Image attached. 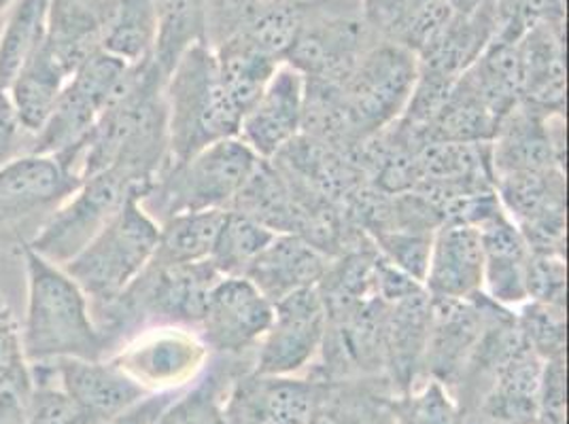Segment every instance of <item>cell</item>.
<instances>
[{
  "label": "cell",
  "instance_id": "obj_17",
  "mask_svg": "<svg viewBox=\"0 0 569 424\" xmlns=\"http://www.w3.org/2000/svg\"><path fill=\"white\" fill-rule=\"evenodd\" d=\"M489 144L493 181L498 174L508 172L566 170V113H545L527 102H519L499 119Z\"/></svg>",
  "mask_w": 569,
  "mask_h": 424
},
{
  "label": "cell",
  "instance_id": "obj_30",
  "mask_svg": "<svg viewBox=\"0 0 569 424\" xmlns=\"http://www.w3.org/2000/svg\"><path fill=\"white\" fill-rule=\"evenodd\" d=\"M100 20V51L126 64H141L153 55V0H96Z\"/></svg>",
  "mask_w": 569,
  "mask_h": 424
},
{
  "label": "cell",
  "instance_id": "obj_39",
  "mask_svg": "<svg viewBox=\"0 0 569 424\" xmlns=\"http://www.w3.org/2000/svg\"><path fill=\"white\" fill-rule=\"evenodd\" d=\"M522 340L542 361L566 356L568 351V307L527 300L515 310Z\"/></svg>",
  "mask_w": 569,
  "mask_h": 424
},
{
  "label": "cell",
  "instance_id": "obj_37",
  "mask_svg": "<svg viewBox=\"0 0 569 424\" xmlns=\"http://www.w3.org/2000/svg\"><path fill=\"white\" fill-rule=\"evenodd\" d=\"M226 211L181 212L160 223L151 263H198L211 258Z\"/></svg>",
  "mask_w": 569,
  "mask_h": 424
},
{
  "label": "cell",
  "instance_id": "obj_9",
  "mask_svg": "<svg viewBox=\"0 0 569 424\" xmlns=\"http://www.w3.org/2000/svg\"><path fill=\"white\" fill-rule=\"evenodd\" d=\"M130 67L104 51L88 58L67 81L46 125L32 137L30 153L53 155L69 168L102 111L119 94Z\"/></svg>",
  "mask_w": 569,
  "mask_h": 424
},
{
  "label": "cell",
  "instance_id": "obj_36",
  "mask_svg": "<svg viewBox=\"0 0 569 424\" xmlns=\"http://www.w3.org/2000/svg\"><path fill=\"white\" fill-rule=\"evenodd\" d=\"M34 386L20 397H0V424H96L56 384L46 363L32 365Z\"/></svg>",
  "mask_w": 569,
  "mask_h": 424
},
{
  "label": "cell",
  "instance_id": "obj_5",
  "mask_svg": "<svg viewBox=\"0 0 569 424\" xmlns=\"http://www.w3.org/2000/svg\"><path fill=\"white\" fill-rule=\"evenodd\" d=\"M258 162L238 137L214 142L188 160L168 162L139 202L158 223L181 212L228 211Z\"/></svg>",
  "mask_w": 569,
  "mask_h": 424
},
{
  "label": "cell",
  "instance_id": "obj_16",
  "mask_svg": "<svg viewBox=\"0 0 569 424\" xmlns=\"http://www.w3.org/2000/svg\"><path fill=\"white\" fill-rule=\"evenodd\" d=\"M496 306L498 304L485 293H478L470 300L431 297V321L421 376L438 380L447 388H455Z\"/></svg>",
  "mask_w": 569,
  "mask_h": 424
},
{
  "label": "cell",
  "instance_id": "obj_33",
  "mask_svg": "<svg viewBox=\"0 0 569 424\" xmlns=\"http://www.w3.org/2000/svg\"><path fill=\"white\" fill-rule=\"evenodd\" d=\"M499 118L459 74L436 118L423 132L426 142H491Z\"/></svg>",
  "mask_w": 569,
  "mask_h": 424
},
{
  "label": "cell",
  "instance_id": "obj_38",
  "mask_svg": "<svg viewBox=\"0 0 569 424\" xmlns=\"http://www.w3.org/2000/svg\"><path fill=\"white\" fill-rule=\"evenodd\" d=\"M274 236V232L258 221L237 211H226L209 261L221 276H244L247 267Z\"/></svg>",
  "mask_w": 569,
  "mask_h": 424
},
{
  "label": "cell",
  "instance_id": "obj_26",
  "mask_svg": "<svg viewBox=\"0 0 569 424\" xmlns=\"http://www.w3.org/2000/svg\"><path fill=\"white\" fill-rule=\"evenodd\" d=\"M274 234H300L307 204L298 188L284 176L272 160H260L244 185L238 191L232 206Z\"/></svg>",
  "mask_w": 569,
  "mask_h": 424
},
{
  "label": "cell",
  "instance_id": "obj_19",
  "mask_svg": "<svg viewBox=\"0 0 569 424\" xmlns=\"http://www.w3.org/2000/svg\"><path fill=\"white\" fill-rule=\"evenodd\" d=\"M305 88V74L283 62L240 119L238 139L260 160H272L302 132Z\"/></svg>",
  "mask_w": 569,
  "mask_h": 424
},
{
  "label": "cell",
  "instance_id": "obj_23",
  "mask_svg": "<svg viewBox=\"0 0 569 424\" xmlns=\"http://www.w3.org/2000/svg\"><path fill=\"white\" fill-rule=\"evenodd\" d=\"M521 58V102L545 113H566V26H531L517 41Z\"/></svg>",
  "mask_w": 569,
  "mask_h": 424
},
{
  "label": "cell",
  "instance_id": "obj_3",
  "mask_svg": "<svg viewBox=\"0 0 569 424\" xmlns=\"http://www.w3.org/2000/svg\"><path fill=\"white\" fill-rule=\"evenodd\" d=\"M20 255L28 286L22 337L30 365L58 359H109L90 302L79 284L62 265L41 258L30 246H24Z\"/></svg>",
  "mask_w": 569,
  "mask_h": 424
},
{
  "label": "cell",
  "instance_id": "obj_22",
  "mask_svg": "<svg viewBox=\"0 0 569 424\" xmlns=\"http://www.w3.org/2000/svg\"><path fill=\"white\" fill-rule=\"evenodd\" d=\"M485 253L480 232L472 225L445 223L431 242L426 286L431 297L470 300L482 293Z\"/></svg>",
  "mask_w": 569,
  "mask_h": 424
},
{
  "label": "cell",
  "instance_id": "obj_1",
  "mask_svg": "<svg viewBox=\"0 0 569 424\" xmlns=\"http://www.w3.org/2000/svg\"><path fill=\"white\" fill-rule=\"evenodd\" d=\"M164 81L151 58L130 67L119 94L69 162L79 179L119 170L137 183L141 198L147 193L170 158Z\"/></svg>",
  "mask_w": 569,
  "mask_h": 424
},
{
  "label": "cell",
  "instance_id": "obj_47",
  "mask_svg": "<svg viewBox=\"0 0 569 424\" xmlns=\"http://www.w3.org/2000/svg\"><path fill=\"white\" fill-rule=\"evenodd\" d=\"M183 388H179V391H167V393H151V395H147L144 400L139 401L134 407H130L128 412H123V414H119L116 418H111V421H107V423L102 424H151L153 423V418L167 407L170 401L174 400L179 393H181Z\"/></svg>",
  "mask_w": 569,
  "mask_h": 424
},
{
  "label": "cell",
  "instance_id": "obj_29",
  "mask_svg": "<svg viewBox=\"0 0 569 424\" xmlns=\"http://www.w3.org/2000/svg\"><path fill=\"white\" fill-rule=\"evenodd\" d=\"M385 388L391 386L382 376L326 380L309 424H396Z\"/></svg>",
  "mask_w": 569,
  "mask_h": 424
},
{
  "label": "cell",
  "instance_id": "obj_4",
  "mask_svg": "<svg viewBox=\"0 0 569 424\" xmlns=\"http://www.w3.org/2000/svg\"><path fill=\"white\" fill-rule=\"evenodd\" d=\"M168 119V162H181L209 144L234 139L242 113L226 92L213 49H188L164 81Z\"/></svg>",
  "mask_w": 569,
  "mask_h": 424
},
{
  "label": "cell",
  "instance_id": "obj_10",
  "mask_svg": "<svg viewBox=\"0 0 569 424\" xmlns=\"http://www.w3.org/2000/svg\"><path fill=\"white\" fill-rule=\"evenodd\" d=\"M419 77L417 53L377 39L340 83L361 142L402 118Z\"/></svg>",
  "mask_w": 569,
  "mask_h": 424
},
{
  "label": "cell",
  "instance_id": "obj_8",
  "mask_svg": "<svg viewBox=\"0 0 569 424\" xmlns=\"http://www.w3.org/2000/svg\"><path fill=\"white\" fill-rule=\"evenodd\" d=\"M81 185L53 155L26 153L0 168V249L22 251Z\"/></svg>",
  "mask_w": 569,
  "mask_h": 424
},
{
  "label": "cell",
  "instance_id": "obj_25",
  "mask_svg": "<svg viewBox=\"0 0 569 424\" xmlns=\"http://www.w3.org/2000/svg\"><path fill=\"white\" fill-rule=\"evenodd\" d=\"M478 232L485 253L482 293L499 306L517 310L529 300L527 263L531 251L506 211L485 221Z\"/></svg>",
  "mask_w": 569,
  "mask_h": 424
},
{
  "label": "cell",
  "instance_id": "obj_43",
  "mask_svg": "<svg viewBox=\"0 0 569 424\" xmlns=\"http://www.w3.org/2000/svg\"><path fill=\"white\" fill-rule=\"evenodd\" d=\"M527 295L533 302L568 307V263L561 253H531L527 263Z\"/></svg>",
  "mask_w": 569,
  "mask_h": 424
},
{
  "label": "cell",
  "instance_id": "obj_45",
  "mask_svg": "<svg viewBox=\"0 0 569 424\" xmlns=\"http://www.w3.org/2000/svg\"><path fill=\"white\" fill-rule=\"evenodd\" d=\"M566 377H568L566 356L545 361L533 424H566L568 421Z\"/></svg>",
  "mask_w": 569,
  "mask_h": 424
},
{
  "label": "cell",
  "instance_id": "obj_46",
  "mask_svg": "<svg viewBox=\"0 0 569 424\" xmlns=\"http://www.w3.org/2000/svg\"><path fill=\"white\" fill-rule=\"evenodd\" d=\"M32 151V134L26 132L11 98L0 88V168Z\"/></svg>",
  "mask_w": 569,
  "mask_h": 424
},
{
  "label": "cell",
  "instance_id": "obj_18",
  "mask_svg": "<svg viewBox=\"0 0 569 424\" xmlns=\"http://www.w3.org/2000/svg\"><path fill=\"white\" fill-rule=\"evenodd\" d=\"M321 391L315 377L263 376L244 372L223 401L226 424H309Z\"/></svg>",
  "mask_w": 569,
  "mask_h": 424
},
{
  "label": "cell",
  "instance_id": "obj_27",
  "mask_svg": "<svg viewBox=\"0 0 569 424\" xmlns=\"http://www.w3.org/2000/svg\"><path fill=\"white\" fill-rule=\"evenodd\" d=\"M253 361L256 353L240 356L211 354L202 377L193 386H186L151 424H226V395L240 374L253 370Z\"/></svg>",
  "mask_w": 569,
  "mask_h": 424
},
{
  "label": "cell",
  "instance_id": "obj_21",
  "mask_svg": "<svg viewBox=\"0 0 569 424\" xmlns=\"http://www.w3.org/2000/svg\"><path fill=\"white\" fill-rule=\"evenodd\" d=\"M431 297L419 286L393 302H385V377L403 395L421 376Z\"/></svg>",
  "mask_w": 569,
  "mask_h": 424
},
{
  "label": "cell",
  "instance_id": "obj_32",
  "mask_svg": "<svg viewBox=\"0 0 569 424\" xmlns=\"http://www.w3.org/2000/svg\"><path fill=\"white\" fill-rule=\"evenodd\" d=\"M51 0H13L0 26V88H9L48 37Z\"/></svg>",
  "mask_w": 569,
  "mask_h": 424
},
{
  "label": "cell",
  "instance_id": "obj_6",
  "mask_svg": "<svg viewBox=\"0 0 569 424\" xmlns=\"http://www.w3.org/2000/svg\"><path fill=\"white\" fill-rule=\"evenodd\" d=\"M160 236V223L144 211L139 198L100 230V234L64 267L86 293L90 310L107 306L130 286L153 258Z\"/></svg>",
  "mask_w": 569,
  "mask_h": 424
},
{
  "label": "cell",
  "instance_id": "obj_49",
  "mask_svg": "<svg viewBox=\"0 0 569 424\" xmlns=\"http://www.w3.org/2000/svg\"><path fill=\"white\" fill-rule=\"evenodd\" d=\"M11 2H13V0H0V16L11 7Z\"/></svg>",
  "mask_w": 569,
  "mask_h": 424
},
{
  "label": "cell",
  "instance_id": "obj_20",
  "mask_svg": "<svg viewBox=\"0 0 569 424\" xmlns=\"http://www.w3.org/2000/svg\"><path fill=\"white\" fill-rule=\"evenodd\" d=\"M56 384L71 397L96 424L107 423L134 407L147 393L137 380L109 359H58L46 363Z\"/></svg>",
  "mask_w": 569,
  "mask_h": 424
},
{
  "label": "cell",
  "instance_id": "obj_13",
  "mask_svg": "<svg viewBox=\"0 0 569 424\" xmlns=\"http://www.w3.org/2000/svg\"><path fill=\"white\" fill-rule=\"evenodd\" d=\"M328 310L317 286L274 304L272 323L256 349L253 372L263 376H300L323 346Z\"/></svg>",
  "mask_w": 569,
  "mask_h": 424
},
{
  "label": "cell",
  "instance_id": "obj_7",
  "mask_svg": "<svg viewBox=\"0 0 569 424\" xmlns=\"http://www.w3.org/2000/svg\"><path fill=\"white\" fill-rule=\"evenodd\" d=\"M377 39L361 0H305L302 22L284 62L305 79L342 83Z\"/></svg>",
  "mask_w": 569,
  "mask_h": 424
},
{
  "label": "cell",
  "instance_id": "obj_2",
  "mask_svg": "<svg viewBox=\"0 0 569 424\" xmlns=\"http://www.w3.org/2000/svg\"><path fill=\"white\" fill-rule=\"evenodd\" d=\"M221 274L211 261L147 263L130 286L107 306L92 307L109 356L142 331L181 327L196 331Z\"/></svg>",
  "mask_w": 569,
  "mask_h": 424
},
{
  "label": "cell",
  "instance_id": "obj_41",
  "mask_svg": "<svg viewBox=\"0 0 569 424\" xmlns=\"http://www.w3.org/2000/svg\"><path fill=\"white\" fill-rule=\"evenodd\" d=\"M391 412L396 424H463L449 388L431 377L423 386L393 397Z\"/></svg>",
  "mask_w": 569,
  "mask_h": 424
},
{
  "label": "cell",
  "instance_id": "obj_15",
  "mask_svg": "<svg viewBox=\"0 0 569 424\" xmlns=\"http://www.w3.org/2000/svg\"><path fill=\"white\" fill-rule=\"evenodd\" d=\"M274 306L244 276H221L196 327L209 354H253L272 323Z\"/></svg>",
  "mask_w": 569,
  "mask_h": 424
},
{
  "label": "cell",
  "instance_id": "obj_48",
  "mask_svg": "<svg viewBox=\"0 0 569 424\" xmlns=\"http://www.w3.org/2000/svg\"><path fill=\"white\" fill-rule=\"evenodd\" d=\"M451 4L452 13H459V16H468V13H475L478 11L485 2L489 0H447Z\"/></svg>",
  "mask_w": 569,
  "mask_h": 424
},
{
  "label": "cell",
  "instance_id": "obj_44",
  "mask_svg": "<svg viewBox=\"0 0 569 424\" xmlns=\"http://www.w3.org/2000/svg\"><path fill=\"white\" fill-rule=\"evenodd\" d=\"M283 0H209L207 7V46L214 48L237 34L263 9Z\"/></svg>",
  "mask_w": 569,
  "mask_h": 424
},
{
  "label": "cell",
  "instance_id": "obj_28",
  "mask_svg": "<svg viewBox=\"0 0 569 424\" xmlns=\"http://www.w3.org/2000/svg\"><path fill=\"white\" fill-rule=\"evenodd\" d=\"M372 32L417 55L451 22L447 0H361Z\"/></svg>",
  "mask_w": 569,
  "mask_h": 424
},
{
  "label": "cell",
  "instance_id": "obj_24",
  "mask_svg": "<svg viewBox=\"0 0 569 424\" xmlns=\"http://www.w3.org/2000/svg\"><path fill=\"white\" fill-rule=\"evenodd\" d=\"M330 261L305 238L277 234L247 267L244 279L274 306L298 291L319 286Z\"/></svg>",
  "mask_w": 569,
  "mask_h": 424
},
{
  "label": "cell",
  "instance_id": "obj_31",
  "mask_svg": "<svg viewBox=\"0 0 569 424\" xmlns=\"http://www.w3.org/2000/svg\"><path fill=\"white\" fill-rule=\"evenodd\" d=\"M211 49L219 79L238 111L244 115L283 62L260 48L244 32H237Z\"/></svg>",
  "mask_w": 569,
  "mask_h": 424
},
{
  "label": "cell",
  "instance_id": "obj_40",
  "mask_svg": "<svg viewBox=\"0 0 569 424\" xmlns=\"http://www.w3.org/2000/svg\"><path fill=\"white\" fill-rule=\"evenodd\" d=\"M32 386V365L26 356L22 323L0 293V397L24 400Z\"/></svg>",
  "mask_w": 569,
  "mask_h": 424
},
{
  "label": "cell",
  "instance_id": "obj_35",
  "mask_svg": "<svg viewBox=\"0 0 569 424\" xmlns=\"http://www.w3.org/2000/svg\"><path fill=\"white\" fill-rule=\"evenodd\" d=\"M207 7L209 0H153L158 32L151 60L164 77L188 49L207 43Z\"/></svg>",
  "mask_w": 569,
  "mask_h": 424
},
{
  "label": "cell",
  "instance_id": "obj_11",
  "mask_svg": "<svg viewBox=\"0 0 569 424\" xmlns=\"http://www.w3.org/2000/svg\"><path fill=\"white\" fill-rule=\"evenodd\" d=\"M132 198L141 200V189L119 170L81 179V185L51 214L30 249L56 265H67Z\"/></svg>",
  "mask_w": 569,
  "mask_h": 424
},
{
  "label": "cell",
  "instance_id": "obj_34",
  "mask_svg": "<svg viewBox=\"0 0 569 424\" xmlns=\"http://www.w3.org/2000/svg\"><path fill=\"white\" fill-rule=\"evenodd\" d=\"M69 79L71 77L49 55L46 48L39 49L13 79V83L7 88V94L26 132L34 137L46 125Z\"/></svg>",
  "mask_w": 569,
  "mask_h": 424
},
{
  "label": "cell",
  "instance_id": "obj_12",
  "mask_svg": "<svg viewBox=\"0 0 569 424\" xmlns=\"http://www.w3.org/2000/svg\"><path fill=\"white\" fill-rule=\"evenodd\" d=\"M496 193L531 253H561L568 244L566 170L508 172L496 176Z\"/></svg>",
  "mask_w": 569,
  "mask_h": 424
},
{
  "label": "cell",
  "instance_id": "obj_42",
  "mask_svg": "<svg viewBox=\"0 0 569 424\" xmlns=\"http://www.w3.org/2000/svg\"><path fill=\"white\" fill-rule=\"evenodd\" d=\"M380 255L402 270L412 281L423 284L427 274V263L431 253L433 234L423 232H385L370 238Z\"/></svg>",
  "mask_w": 569,
  "mask_h": 424
},
{
  "label": "cell",
  "instance_id": "obj_14",
  "mask_svg": "<svg viewBox=\"0 0 569 424\" xmlns=\"http://www.w3.org/2000/svg\"><path fill=\"white\" fill-rule=\"evenodd\" d=\"M209 356L196 331L160 327L142 331L109 361L137 380L147 393H167L190 386L196 374L204 370Z\"/></svg>",
  "mask_w": 569,
  "mask_h": 424
}]
</instances>
